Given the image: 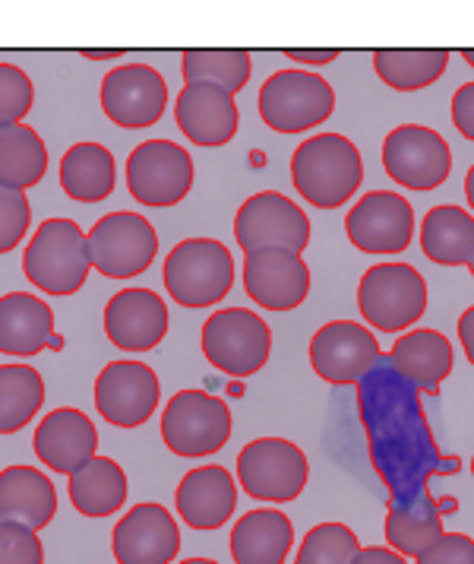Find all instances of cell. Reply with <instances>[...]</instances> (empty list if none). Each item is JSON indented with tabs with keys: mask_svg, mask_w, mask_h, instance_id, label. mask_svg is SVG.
<instances>
[{
	"mask_svg": "<svg viewBox=\"0 0 474 564\" xmlns=\"http://www.w3.org/2000/svg\"><path fill=\"white\" fill-rule=\"evenodd\" d=\"M455 330H459V343H462V349H465V359L474 365V305L469 311H462Z\"/></svg>",
	"mask_w": 474,
	"mask_h": 564,
	"instance_id": "cell-43",
	"label": "cell"
},
{
	"mask_svg": "<svg viewBox=\"0 0 474 564\" xmlns=\"http://www.w3.org/2000/svg\"><path fill=\"white\" fill-rule=\"evenodd\" d=\"M462 57H465V64H469V67H474V48H465Z\"/></svg>",
	"mask_w": 474,
	"mask_h": 564,
	"instance_id": "cell-47",
	"label": "cell"
},
{
	"mask_svg": "<svg viewBox=\"0 0 474 564\" xmlns=\"http://www.w3.org/2000/svg\"><path fill=\"white\" fill-rule=\"evenodd\" d=\"M386 175L408 191H437L452 172V150L443 133L425 124H399L383 140Z\"/></svg>",
	"mask_w": 474,
	"mask_h": 564,
	"instance_id": "cell-12",
	"label": "cell"
},
{
	"mask_svg": "<svg viewBox=\"0 0 474 564\" xmlns=\"http://www.w3.org/2000/svg\"><path fill=\"white\" fill-rule=\"evenodd\" d=\"M389 361L405 381H411L425 393H437L440 384L452 375L455 356H452V343L440 330L411 327L393 343Z\"/></svg>",
	"mask_w": 474,
	"mask_h": 564,
	"instance_id": "cell-26",
	"label": "cell"
},
{
	"mask_svg": "<svg viewBox=\"0 0 474 564\" xmlns=\"http://www.w3.org/2000/svg\"><path fill=\"white\" fill-rule=\"evenodd\" d=\"M0 564H45L38 533L23 523H0Z\"/></svg>",
	"mask_w": 474,
	"mask_h": 564,
	"instance_id": "cell-38",
	"label": "cell"
},
{
	"mask_svg": "<svg viewBox=\"0 0 474 564\" xmlns=\"http://www.w3.org/2000/svg\"><path fill=\"white\" fill-rule=\"evenodd\" d=\"M291 545L295 523L278 508H256L238 517L228 539L234 564H285Z\"/></svg>",
	"mask_w": 474,
	"mask_h": 564,
	"instance_id": "cell-24",
	"label": "cell"
},
{
	"mask_svg": "<svg viewBox=\"0 0 474 564\" xmlns=\"http://www.w3.org/2000/svg\"><path fill=\"white\" fill-rule=\"evenodd\" d=\"M118 564H172L180 552V527L155 501H143L118 520L111 533Z\"/></svg>",
	"mask_w": 474,
	"mask_h": 564,
	"instance_id": "cell-18",
	"label": "cell"
},
{
	"mask_svg": "<svg viewBox=\"0 0 474 564\" xmlns=\"http://www.w3.org/2000/svg\"><path fill=\"white\" fill-rule=\"evenodd\" d=\"M202 356L234 381L263 371L273 352L269 324L247 308L212 311L202 324Z\"/></svg>",
	"mask_w": 474,
	"mask_h": 564,
	"instance_id": "cell-6",
	"label": "cell"
},
{
	"mask_svg": "<svg viewBox=\"0 0 474 564\" xmlns=\"http://www.w3.org/2000/svg\"><path fill=\"white\" fill-rule=\"evenodd\" d=\"M310 219L295 200L278 191H260L247 197L234 216V238L244 254L282 248L304 254L310 245Z\"/></svg>",
	"mask_w": 474,
	"mask_h": 564,
	"instance_id": "cell-11",
	"label": "cell"
},
{
	"mask_svg": "<svg viewBox=\"0 0 474 564\" xmlns=\"http://www.w3.org/2000/svg\"><path fill=\"white\" fill-rule=\"evenodd\" d=\"M82 57H89V61H111V57H124V52L118 48V52H92V48H82Z\"/></svg>",
	"mask_w": 474,
	"mask_h": 564,
	"instance_id": "cell-44",
	"label": "cell"
},
{
	"mask_svg": "<svg viewBox=\"0 0 474 564\" xmlns=\"http://www.w3.org/2000/svg\"><path fill=\"white\" fill-rule=\"evenodd\" d=\"M70 505L82 517H111L124 508L126 501V473L124 466L111 457H92L74 476H67Z\"/></svg>",
	"mask_w": 474,
	"mask_h": 564,
	"instance_id": "cell-29",
	"label": "cell"
},
{
	"mask_svg": "<svg viewBox=\"0 0 474 564\" xmlns=\"http://www.w3.org/2000/svg\"><path fill=\"white\" fill-rule=\"evenodd\" d=\"M465 197H469V206L474 209V165L469 169V175H465Z\"/></svg>",
	"mask_w": 474,
	"mask_h": 564,
	"instance_id": "cell-45",
	"label": "cell"
},
{
	"mask_svg": "<svg viewBox=\"0 0 474 564\" xmlns=\"http://www.w3.org/2000/svg\"><path fill=\"white\" fill-rule=\"evenodd\" d=\"M35 105V86L16 64L0 61V124H23Z\"/></svg>",
	"mask_w": 474,
	"mask_h": 564,
	"instance_id": "cell-36",
	"label": "cell"
},
{
	"mask_svg": "<svg viewBox=\"0 0 474 564\" xmlns=\"http://www.w3.org/2000/svg\"><path fill=\"white\" fill-rule=\"evenodd\" d=\"M357 311L379 334H405L427 311V280L401 260L374 263L357 282Z\"/></svg>",
	"mask_w": 474,
	"mask_h": 564,
	"instance_id": "cell-4",
	"label": "cell"
},
{
	"mask_svg": "<svg viewBox=\"0 0 474 564\" xmlns=\"http://www.w3.org/2000/svg\"><path fill=\"white\" fill-rule=\"evenodd\" d=\"M443 533V520L437 513L389 511L386 513V545L405 558H418L433 539Z\"/></svg>",
	"mask_w": 474,
	"mask_h": 564,
	"instance_id": "cell-35",
	"label": "cell"
},
{
	"mask_svg": "<svg viewBox=\"0 0 474 564\" xmlns=\"http://www.w3.org/2000/svg\"><path fill=\"white\" fill-rule=\"evenodd\" d=\"M57 513V488L35 466H7L0 473V523L45 530Z\"/></svg>",
	"mask_w": 474,
	"mask_h": 564,
	"instance_id": "cell-25",
	"label": "cell"
},
{
	"mask_svg": "<svg viewBox=\"0 0 474 564\" xmlns=\"http://www.w3.org/2000/svg\"><path fill=\"white\" fill-rule=\"evenodd\" d=\"M379 352L374 330L357 321H329L310 336V368L326 384H357L379 361Z\"/></svg>",
	"mask_w": 474,
	"mask_h": 564,
	"instance_id": "cell-14",
	"label": "cell"
},
{
	"mask_svg": "<svg viewBox=\"0 0 474 564\" xmlns=\"http://www.w3.org/2000/svg\"><path fill=\"white\" fill-rule=\"evenodd\" d=\"M48 172V147L29 124H0V187L29 191Z\"/></svg>",
	"mask_w": 474,
	"mask_h": 564,
	"instance_id": "cell-30",
	"label": "cell"
},
{
	"mask_svg": "<svg viewBox=\"0 0 474 564\" xmlns=\"http://www.w3.org/2000/svg\"><path fill=\"white\" fill-rule=\"evenodd\" d=\"M231 410L209 390H177L162 412V441L184 460L219 454L231 437Z\"/></svg>",
	"mask_w": 474,
	"mask_h": 564,
	"instance_id": "cell-5",
	"label": "cell"
},
{
	"mask_svg": "<svg viewBox=\"0 0 474 564\" xmlns=\"http://www.w3.org/2000/svg\"><path fill=\"white\" fill-rule=\"evenodd\" d=\"M415 564H474V539L469 533H440Z\"/></svg>",
	"mask_w": 474,
	"mask_h": 564,
	"instance_id": "cell-39",
	"label": "cell"
},
{
	"mask_svg": "<svg viewBox=\"0 0 474 564\" xmlns=\"http://www.w3.org/2000/svg\"><path fill=\"white\" fill-rule=\"evenodd\" d=\"M64 349V336L54 330V311L32 292L0 295V352L13 359H35L38 352Z\"/></svg>",
	"mask_w": 474,
	"mask_h": 564,
	"instance_id": "cell-22",
	"label": "cell"
},
{
	"mask_svg": "<svg viewBox=\"0 0 474 564\" xmlns=\"http://www.w3.org/2000/svg\"><path fill=\"white\" fill-rule=\"evenodd\" d=\"M92 270L108 280H133L158 257V235L143 213H108L86 235Z\"/></svg>",
	"mask_w": 474,
	"mask_h": 564,
	"instance_id": "cell-9",
	"label": "cell"
},
{
	"mask_svg": "<svg viewBox=\"0 0 474 564\" xmlns=\"http://www.w3.org/2000/svg\"><path fill=\"white\" fill-rule=\"evenodd\" d=\"M180 74L187 83H216L238 96L250 83L253 61L244 48H190L180 54Z\"/></svg>",
	"mask_w": 474,
	"mask_h": 564,
	"instance_id": "cell-33",
	"label": "cell"
},
{
	"mask_svg": "<svg viewBox=\"0 0 474 564\" xmlns=\"http://www.w3.org/2000/svg\"><path fill=\"white\" fill-rule=\"evenodd\" d=\"M351 564H408V558L389 545H361L357 558Z\"/></svg>",
	"mask_w": 474,
	"mask_h": 564,
	"instance_id": "cell-41",
	"label": "cell"
},
{
	"mask_svg": "<svg viewBox=\"0 0 474 564\" xmlns=\"http://www.w3.org/2000/svg\"><path fill=\"white\" fill-rule=\"evenodd\" d=\"M285 57L298 61V64H313V67H323V64H332L339 57V48H288Z\"/></svg>",
	"mask_w": 474,
	"mask_h": 564,
	"instance_id": "cell-42",
	"label": "cell"
},
{
	"mask_svg": "<svg viewBox=\"0 0 474 564\" xmlns=\"http://www.w3.org/2000/svg\"><path fill=\"white\" fill-rule=\"evenodd\" d=\"M32 226V206L25 191L13 187H0V254H10L13 248H20Z\"/></svg>",
	"mask_w": 474,
	"mask_h": 564,
	"instance_id": "cell-37",
	"label": "cell"
},
{
	"mask_svg": "<svg viewBox=\"0 0 474 564\" xmlns=\"http://www.w3.org/2000/svg\"><path fill=\"white\" fill-rule=\"evenodd\" d=\"M452 54L447 48H379L374 52V70L389 89L396 93H418L433 86L437 79L447 74Z\"/></svg>",
	"mask_w": 474,
	"mask_h": 564,
	"instance_id": "cell-31",
	"label": "cell"
},
{
	"mask_svg": "<svg viewBox=\"0 0 474 564\" xmlns=\"http://www.w3.org/2000/svg\"><path fill=\"white\" fill-rule=\"evenodd\" d=\"M175 508L190 530H219L238 511V482L219 463L197 466L180 479Z\"/></svg>",
	"mask_w": 474,
	"mask_h": 564,
	"instance_id": "cell-23",
	"label": "cell"
},
{
	"mask_svg": "<svg viewBox=\"0 0 474 564\" xmlns=\"http://www.w3.org/2000/svg\"><path fill=\"white\" fill-rule=\"evenodd\" d=\"M194 187V155L175 140H146L126 159V191L136 204L168 209Z\"/></svg>",
	"mask_w": 474,
	"mask_h": 564,
	"instance_id": "cell-10",
	"label": "cell"
},
{
	"mask_svg": "<svg viewBox=\"0 0 474 564\" xmlns=\"http://www.w3.org/2000/svg\"><path fill=\"white\" fill-rule=\"evenodd\" d=\"M104 336L121 352H150L168 336V305L152 289L126 285L104 305Z\"/></svg>",
	"mask_w": 474,
	"mask_h": 564,
	"instance_id": "cell-19",
	"label": "cell"
},
{
	"mask_svg": "<svg viewBox=\"0 0 474 564\" xmlns=\"http://www.w3.org/2000/svg\"><path fill=\"white\" fill-rule=\"evenodd\" d=\"M45 406V378L35 365H0V435H16Z\"/></svg>",
	"mask_w": 474,
	"mask_h": 564,
	"instance_id": "cell-32",
	"label": "cell"
},
{
	"mask_svg": "<svg viewBox=\"0 0 474 564\" xmlns=\"http://www.w3.org/2000/svg\"><path fill=\"white\" fill-rule=\"evenodd\" d=\"M291 184L317 209H339L364 184V159L345 133H313L291 155Z\"/></svg>",
	"mask_w": 474,
	"mask_h": 564,
	"instance_id": "cell-1",
	"label": "cell"
},
{
	"mask_svg": "<svg viewBox=\"0 0 474 564\" xmlns=\"http://www.w3.org/2000/svg\"><path fill=\"white\" fill-rule=\"evenodd\" d=\"M421 251L437 267H469L474 260V216L465 206L440 204L421 219Z\"/></svg>",
	"mask_w": 474,
	"mask_h": 564,
	"instance_id": "cell-28",
	"label": "cell"
},
{
	"mask_svg": "<svg viewBox=\"0 0 474 564\" xmlns=\"http://www.w3.org/2000/svg\"><path fill=\"white\" fill-rule=\"evenodd\" d=\"M175 121L190 143L216 150L234 140L241 108L234 96L216 83H187L175 99Z\"/></svg>",
	"mask_w": 474,
	"mask_h": 564,
	"instance_id": "cell-20",
	"label": "cell"
},
{
	"mask_svg": "<svg viewBox=\"0 0 474 564\" xmlns=\"http://www.w3.org/2000/svg\"><path fill=\"white\" fill-rule=\"evenodd\" d=\"M310 479V463L288 437H256L238 454V482L253 501L288 505Z\"/></svg>",
	"mask_w": 474,
	"mask_h": 564,
	"instance_id": "cell-8",
	"label": "cell"
},
{
	"mask_svg": "<svg viewBox=\"0 0 474 564\" xmlns=\"http://www.w3.org/2000/svg\"><path fill=\"white\" fill-rule=\"evenodd\" d=\"M345 235L364 254H401L415 238V209L396 191H367L349 209Z\"/></svg>",
	"mask_w": 474,
	"mask_h": 564,
	"instance_id": "cell-13",
	"label": "cell"
},
{
	"mask_svg": "<svg viewBox=\"0 0 474 564\" xmlns=\"http://www.w3.org/2000/svg\"><path fill=\"white\" fill-rule=\"evenodd\" d=\"M469 270H472V280H474V260H472V263H469Z\"/></svg>",
	"mask_w": 474,
	"mask_h": 564,
	"instance_id": "cell-48",
	"label": "cell"
},
{
	"mask_svg": "<svg viewBox=\"0 0 474 564\" xmlns=\"http://www.w3.org/2000/svg\"><path fill=\"white\" fill-rule=\"evenodd\" d=\"M335 111V93L313 70H278L260 89V118L275 133H307Z\"/></svg>",
	"mask_w": 474,
	"mask_h": 564,
	"instance_id": "cell-7",
	"label": "cell"
},
{
	"mask_svg": "<svg viewBox=\"0 0 474 564\" xmlns=\"http://www.w3.org/2000/svg\"><path fill=\"white\" fill-rule=\"evenodd\" d=\"M89 270H92L89 241L74 219L51 216L25 245V280L48 295H76L89 280Z\"/></svg>",
	"mask_w": 474,
	"mask_h": 564,
	"instance_id": "cell-2",
	"label": "cell"
},
{
	"mask_svg": "<svg viewBox=\"0 0 474 564\" xmlns=\"http://www.w3.org/2000/svg\"><path fill=\"white\" fill-rule=\"evenodd\" d=\"M472 479H474V457H472Z\"/></svg>",
	"mask_w": 474,
	"mask_h": 564,
	"instance_id": "cell-49",
	"label": "cell"
},
{
	"mask_svg": "<svg viewBox=\"0 0 474 564\" xmlns=\"http://www.w3.org/2000/svg\"><path fill=\"white\" fill-rule=\"evenodd\" d=\"M162 276L180 308H212L234 285V257L219 238H184L165 257Z\"/></svg>",
	"mask_w": 474,
	"mask_h": 564,
	"instance_id": "cell-3",
	"label": "cell"
},
{
	"mask_svg": "<svg viewBox=\"0 0 474 564\" xmlns=\"http://www.w3.org/2000/svg\"><path fill=\"white\" fill-rule=\"evenodd\" d=\"M162 400L158 375L146 361H111L96 378V410L114 429H140Z\"/></svg>",
	"mask_w": 474,
	"mask_h": 564,
	"instance_id": "cell-15",
	"label": "cell"
},
{
	"mask_svg": "<svg viewBox=\"0 0 474 564\" xmlns=\"http://www.w3.org/2000/svg\"><path fill=\"white\" fill-rule=\"evenodd\" d=\"M101 111L124 130H146L168 108V83L150 64H124L101 79Z\"/></svg>",
	"mask_w": 474,
	"mask_h": 564,
	"instance_id": "cell-16",
	"label": "cell"
},
{
	"mask_svg": "<svg viewBox=\"0 0 474 564\" xmlns=\"http://www.w3.org/2000/svg\"><path fill=\"white\" fill-rule=\"evenodd\" d=\"M118 187L114 153L101 143H74L60 159V191L76 204H101Z\"/></svg>",
	"mask_w": 474,
	"mask_h": 564,
	"instance_id": "cell-27",
	"label": "cell"
},
{
	"mask_svg": "<svg viewBox=\"0 0 474 564\" xmlns=\"http://www.w3.org/2000/svg\"><path fill=\"white\" fill-rule=\"evenodd\" d=\"M32 451L48 469L74 476L76 469L99 457V429L82 410L57 406L38 422Z\"/></svg>",
	"mask_w": 474,
	"mask_h": 564,
	"instance_id": "cell-21",
	"label": "cell"
},
{
	"mask_svg": "<svg viewBox=\"0 0 474 564\" xmlns=\"http://www.w3.org/2000/svg\"><path fill=\"white\" fill-rule=\"evenodd\" d=\"M361 552V539L345 523H317L300 539L295 564H351Z\"/></svg>",
	"mask_w": 474,
	"mask_h": 564,
	"instance_id": "cell-34",
	"label": "cell"
},
{
	"mask_svg": "<svg viewBox=\"0 0 474 564\" xmlns=\"http://www.w3.org/2000/svg\"><path fill=\"white\" fill-rule=\"evenodd\" d=\"M180 564H219L216 558H184Z\"/></svg>",
	"mask_w": 474,
	"mask_h": 564,
	"instance_id": "cell-46",
	"label": "cell"
},
{
	"mask_svg": "<svg viewBox=\"0 0 474 564\" xmlns=\"http://www.w3.org/2000/svg\"><path fill=\"white\" fill-rule=\"evenodd\" d=\"M452 124L474 143V83H465L452 93Z\"/></svg>",
	"mask_w": 474,
	"mask_h": 564,
	"instance_id": "cell-40",
	"label": "cell"
},
{
	"mask_svg": "<svg viewBox=\"0 0 474 564\" xmlns=\"http://www.w3.org/2000/svg\"><path fill=\"white\" fill-rule=\"evenodd\" d=\"M310 267L295 251L266 248L244 254V292L263 311H295L310 295Z\"/></svg>",
	"mask_w": 474,
	"mask_h": 564,
	"instance_id": "cell-17",
	"label": "cell"
}]
</instances>
